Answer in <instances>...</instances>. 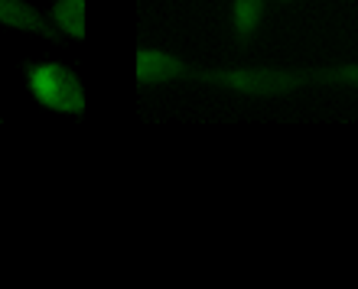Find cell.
I'll return each instance as SVG.
<instances>
[{
	"mask_svg": "<svg viewBox=\"0 0 358 289\" xmlns=\"http://www.w3.org/2000/svg\"><path fill=\"white\" fill-rule=\"evenodd\" d=\"M192 82L218 84L251 98H277L303 84H316L313 68H192Z\"/></svg>",
	"mask_w": 358,
	"mask_h": 289,
	"instance_id": "6da1fadb",
	"label": "cell"
},
{
	"mask_svg": "<svg viewBox=\"0 0 358 289\" xmlns=\"http://www.w3.org/2000/svg\"><path fill=\"white\" fill-rule=\"evenodd\" d=\"M0 23L3 27H17L27 29V33H36V36L49 39V43H62V29L46 20L36 7H29L27 0H0Z\"/></svg>",
	"mask_w": 358,
	"mask_h": 289,
	"instance_id": "277c9868",
	"label": "cell"
},
{
	"mask_svg": "<svg viewBox=\"0 0 358 289\" xmlns=\"http://www.w3.org/2000/svg\"><path fill=\"white\" fill-rule=\"evenodd\" d=\"M173 78H189V82H192V68L179 56H170V52H163V49H141V52H137V84H141V88L173 82Z\"/></svg>",
	"mask_w": 358,
	"mask_h": 289,
	"instance_id": "3957f363",
	"label": "cell"
},
{
	"mask_svg": "<svg viewBox=\"0 0 358 289\" xmlns=\"http://www.w3.org/2000/svg\"><path fill=\"white\" fill-rule=\"evenodd\" d=\"M52 23H56L66 36L85 39V0H56Z\"/></svg>",
	"mask_w": 358,
	"mask_h": 289,
	"instance_id": "5b68a950",
	"label": "cell"
},
{
	"mask_svg": "<svg viewBox=\"0 0 358 289\" xmlns=\"http://www.w3.org/2000/svg\"><path fill=\"white\" fill-rule=\"evenodd\" d=\"M261 13H264V0H235L231 20H235V33L241 46H248V39L255 36L257 23H261Z\"/></svg>",
	"mask_w": 358,
	"mask_h": 289,
	"instance_id": "8992f818",
	"label": "cell"
},
{
	"mask_svg": "<svg viewBox=\"0 0 358 289\" xmlns=\"http://www.w3.org/2000/svg\"><path fill=\"white\" fill-rule=\"evenodd\" d=\"M29 91L43 108L59 114H82L85 111V91L78 75L66 66H27Z\"/></svg>",
	"mask_w": 358,
	"mask_h": 289,
	"instance_id": "7a4b0ae2",
	"label": "cell"
}]
</instances>
